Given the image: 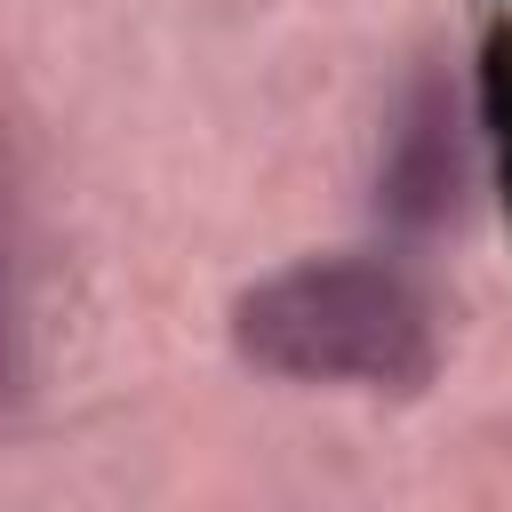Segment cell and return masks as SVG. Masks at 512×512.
I'll return each instance as SVG.
<instances>
[{"label":"cell","instance_id":"6da1fadb","mask_svg":"<svg viewBox=\"0 0 512 512\" xmlns=\"http://www.w3.org/2000/svg\"><path fill=\"white\" fill-rule=\"evenodd\" d=\"M232 344L288 384L416 392L440 368L432 304L384 256H304L264 272L232 304Z\"/></svg>","mask_w":512,"mask_h":512},{"label":"cell","instance_id":"7a4b0ae2","mask_svg":"<svg viewBox=\"0 0 512 512\" xmlns=\"http://www.w3.org/2000/svg\"><path fill=\"white\" fill-rule=\"evenodd\" d=\"M32 376V312H24V216H16V176L0 144V400H16Z\"/></svg>","mask_w":512,"mask_h":512}]
</instances>
